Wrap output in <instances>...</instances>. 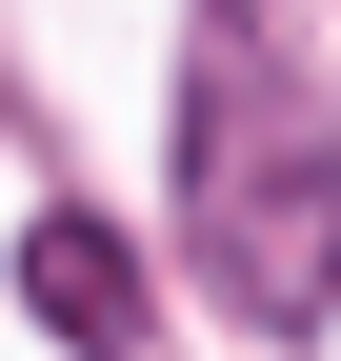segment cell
<instances>
[{"label":"cell","instance_id":"cell-2","mask_svg":"<svg viewBox=\"0 0 341 361\" xmlns=\"http://www.w3.org/2000/svg\"><path fill=\"white\" fill-rule=\"evenodd\" d=\"M20 281H40V322H61L80 361H120V341H141V261H120V221H20Z\"/></svg>","mask_w":341,"mask_h":361},{"label":"cell","instance_id":"cell-1","mask_svg":"<svg viewBox=\"0 0 341 361\" xmlns=\"http://www.w3.org/2000/svg\"><path fill=\"white\" fill-rule=\"evenodd\" d=\"M181 241L241 322L302 341L321 322V241H341V161H321V80L281 40V0H201L181 61Z\"/></svg>","mask_w":341,"mask_h":361}]
</instances>
